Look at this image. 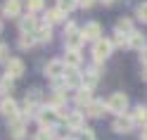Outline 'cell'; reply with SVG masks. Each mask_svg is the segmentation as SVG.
Segmentation results:
<instances>
[{
    "mask_svg": "<svg viewBox=\"0 0 147 140\" xmlns=\"http://www.w3.org/2000/svg\"><path fill=\"white\" fill-rule=\"evenodd\" d=\"M126 107H128V97L123 95V93H114V95L107 100V109H109V112H116L119 116H121V112H123Z\"/></svg>",
    "mask_w": 147,
    "mask_h": 140,
    "instance_id": "cell-1",
    "label": "cell"
},
{
    "mask_svg": "<svg viewBox=\"0 0 147 140\" xmlns=\"http://www.w3.org/2000/svg\"><path fill=\"white\" fill-rule=\"evenodd\" d=\"M64 71H67V64H64L62 60H52V62H48V67H45V76L57 81V78L64 76Z\"/></svg>",
    "mask_w": 147,
    "mask_h": 140,
    "instance_id": "cell-2",
    "label": "cell"
},
{
    "mask_svg": "<svg viewBox=\"0 0 147 140\" xmlns=\"http://www.w3.org/2000/svg\"><path fill=\"white\" fill-rule=\"evenodd\" d=\"M112 41H105V38H100L95 45H93V55H95V60L97 62H105L107 57H109V52H112Z\"/></svg>",
    "mask_w": 147,
    "mask_h": 140,
    "instance_id": "cell-3",
    "label": "cell"
},
{
    "mask_svg": "<svg viewBox=\"0 0 147 140\" xmlns=\"http://www.w3.org/2000/svg\"><path fill=\"white\" fill-rule=\"evenodd\" d=\"M133 124H135V121H133V116H116L114 119V124H112V128L116 131V133H128V131H131L133 128Z\"/></svg>",
    "mask_w": 147,
    "mask_h": 140,
    "instance_id": "cell-4",
    "label": "cell"
},
{
    "mask_svg": "<svg viewBox=\"0 0 147 140\" xmlns=\"http://www.w3.org/2000/svg\"><path fill=\"white\" fill-rule=\"evenodd\" d=\"M38 119H40L43 128H48V126H52L59 116H57V112H55V107H43V109H40V114H38Z\"/></svg>",
    "mask_w": 147,
    "mask_h": 140,
    "instance_id": "cell-5",
    "label": "cell"
},
{
    "mask_svg": "<svg viewBox=\"0 0 147 140\" xmlns=\"http://www.w3.org/2000/svg\"><path fill=\"white\" fill-rule=\"evenodd\" d=\"M83 33L81 31H71V33H67V38H64V43H67V48L69 50H78L81 45H83Z\"/></svg>",
    "mask_w": 147,
    "mask_h": 140,
    "instance_id": "cell-6",
    "label": "cell"
},
{
    "mask_svg": "<svg viewBox=\"0 0 147 140\" xmlns=\"http://www.w3.org/2000/svg\"><path fill=\"white\" fill-rule=\"evenodd\" d=\"M24 74V62L22 60H7V76H12V78H19Z\"/></svg>",
    "mask_w": 147,
    "mask_h": 140,
    "instance_id": "cell-7",
    "label": "cell"
},
{
    "mask_svg": "<svg viewBox=\"0 0 147 140\" xmlns=\"http://www.w3.org/2000/svg\"><path fill=\"white\" fill-rule=\"evenodd\" d=\"M10 133H12V138L14 140H22L24 135H26V128H24V119H12V124H10Z\"/></svg>",
    "mask_w": 147,
    "mask_h": 140,
    "instance_id": "cell-8",
    "label": "cell"
},
{
    "mask_svg": "<svg viewBox=\"0 0 147 140\" xmlns=\"http://www.w3.org/2000/svg\"><path fill=\"white\" fill-rule=\"evenodd\" d=\"M128 48H133V50H145L147 45H145V36L140 33V31H133L131 36H128Z\"/></svg>",
    "mask_w": 147,
    "mask_h": 140,
    "instance_id": "cell-9",
    "label": "cell"
},
{
    "mask_svg": "<svg viewBox=\"0 0 147 140\" xmlns=\"http://www.w3.org/2000/svg\"><path fill=\"white\" fill-rule=\"evenodd\" d=\"M83 38L86 41H100V24L97 22H90V24H86V29H83Z\"/></svg>",
    "mask_w": 147,
    "mask_h": 140,
    "instance_id": "cell-10",
    "label": "cell"
},
{
    "mask_svg": "<svg viewBox=\"0 0 147 140\" xmlns=\"http://www.w3.org/2000/svg\"><path fill=\"white\" fill-rule=\"evenodd\" d=\"M0 112H3L5 116H10V119H17V102L12 97H5L3 105H0Z\"/></svg>",
    "mask_w": 147,
    "mask_h": 140,
    "instance_id": "cell-11",
    "label": "cell"
},
{
    "mask_svg": "<svg viewBox=\"0 0 147 140\" xmlns=\"http://www.w3.org/2000/svg\"><path fill=\"white\" fill-rule=\"evenodd\" d=\"M64 81H67V86H78V83H83V76L78 74V69L67 67V71H64Z\"/></svg>",
    "mask_w": 147,
    "mask_h": 140,
    "instance_id": "cell-12",
    "label": "cell"
},
{
    "mask_svg": "<svg viewBox=\"0 0 147 140\" xmlns=\"http://www.w3.org/2000/svg\"><path fill=\"white\" fill-rule=\"evenodd\" d=\"M67 126L71 131H81L83 128V114H81V112H71V114L67 116Z\"/></svg>",
    "mask_w": 147,
    "mask_h": 140,
    "instance_id": "cell-13",
    "label": "cell"
},
{
    "mask_svg": "<svg viewBox=\"0 0 147 140\" xmlns=\"http://www.w3.org/2000/svg\"><path fill=\"white\" fill-rule=\"evenodd\" d=\"M19 29H22V33H36V19H33V14H31V12L26 14V17H22Z\"/></svg>",
    "mask_w": 147,
    "mask_h": 140,
    "instance_id": "cell-14",
    "label": "cell"
},
{
    "mask_svg": "<svg viewBox=\"0 0 147 140\" xmlns=\"http://www.w3.org/2000/svg\"><path fill=\"white\" fill-rule=\"evenodd\" d=\"M76 102H78L81 107H88L90 102H93V90H90V88H81L76 93Z\"/></svg>",
    "mask_w": 147,
    "mask_h": 140,
    "instance_id": "cell-15",
    "label": "cell"
},
{
    "mask_svg": "<svg viewBox=\"0 0 147 140\" xmlns=\"http://www.w3.org/2000/svg\"><path fill=\"white\" fill-rule=\"evenodd\" d=\"M64 64H67V67H71V69H78V64H81V55H78V50H67Z\"/></svg>",
    "mask_w": 147,
    "mask_h": 140,
    "instance_id": "cell-16",
    "label": "cell"
},
{
    "mask_svg": "<svg viewBox=\"0 0 147 140\" xmlns=\"http://www.w3.org/2000/svg\"><path fill=\"white\" fill-rule=\"evenodd\" d=\"M19 0H7V3H5V7H3V14L5 17H17V14H19Z\"/></svg>",
    "mask_w": 147,
    "mask_h": 140,
    "instance_id": "cell-17",
    "label": "cell"
},
{
    "mask_svg": "<svg viewBox=\"0 0 147 140\" xmlns=\"http://www.w3.org/2000/svg\"><path fill=\"white\" fill-rule=\"evenodd\" d=\"M105 109H107L105 102H95V100H93V102H90V105L86 107V114H88V116H100Z\"/></svg>",
    "mask_w": 147,
    "mask_h": 140,
    "instance_id": "cell-18",
    "label": "cell"
},
{
    "mask_svg": "<svg viewBox=\"0 0 147 140\" xmlns=\"http://www.w3.org/2000/svg\"><path fill=\"white\" fill-rule=\"evenodd\" d=\"M33 36H36V41H50V38H52V29H50V24H45V26H38Z\"/></svg>",
    "mask_w": 147,
    "mask_h": 140,
    "instance_id": "cell-19",
    "label": "cell"
},
{
    "mask_svg": "<svg viewBox=\"0 0 147 140\" xmlns=\"http://www.w3.org/2000/svg\"><path fill=\"white\" fill-rule=\"evenodd\" d=\"M45 19H48V24H57V22H62V19H64V12L59 10V7H55V10H48Z\"/></svg>",
    "mask_w": 147,
    "mask_h": 140,
    "instance_id": "cell-20",
    "label": "cell"
},
{
    "mask_svg": "<svg viewBox=\"0 0 147 140\" xmlns=\"http://www.w3.org/2000/svg\"><path fill=\"white\" fill-rule=\"evenodd\" d=\"M133 121H135V124H147V107H135V112H133Z\"/></svg>",
    "mask_w": 147,
    "mask_h": 140,
    "instance_id": "cell-21",
    "label": "cell"
},
{
    "mask_svg": "<svg viewBox=\"0 0 147 140\" xmlns=\"http://www.w3.org/2000/svg\"><path fill=\"white\" fill-rule=\"evenodd\" d=\"M95 83H97V71H95V69L86 71V74H83V88H93Z\"/></svg>",
    "mask_w": 147,
    "mask_h": 140,
    "instance_id": "cell-22",
    "label": "cell"
},
{
    "mask_svg": "<svg viewBox=\"0 0 147 140\" xmlns=\"http://www.w3.org/2000/svg\"><path fill=\"white\" fill-rule=\"evenodd\" d=\"M116 31L131 36V33H133V24H131V19H126V17H123V19H119V22H116Z\"/></svg>",
    "mask_w": 147,
    "mask_h": 140,
    "instance_id": "cell-23",
    "label": "cell"
},
{
    "mask_svg": "<svg viewBox=\"0 0 147 140\" xmlns=\"http://www.w3.org/2000/svg\"><path fill=\"white\" fill-rule=\"evenodd\" d=\"M33 43H36V36L33 33H22L19 36V48H33Z\"/></svg>",
    "mask_w": 147,
    "mask_h": 140,
    "instance_id": "cell-24",
    "label": "cell"
},
{
    "mask_svg": "<svg viewBox=\"0 0 147 140\" xmlns=\"http://www.w3.org/2000/svg\"><path fill=\"white\" fill-rule=\"evenodd\" d=\"M76 5H78V0H57V7H59L64 14H67V12H71Z\"/></svg>",
    "mask_w": 147,
    "mask_h": 140,
    "instance_id": "cell-25",
    "label": "cell"
},
{
    "mask_svg": "<svg viewBox=\"0 0 147 140\" xmlns=\"http://www.w3.org/2000/svg\"><path fill=\"white\" fill-rule=\"evenodd\" d=\"M112 45H119V48L128 45V36H123L121 31H116V33H114V38H112Z\"/></svg>",
    "mask_w": 147,
    "mask_h": 140,
    "instance_id": "cell-26",
    "label": "cell"
},
{
    "mask_svg": "<svg viewBox=\"0 0 147 140\" xmlns=\"http://www.w3.org/2000/svg\"><path fill=\"white\" fill-rule=\"evenodd\" d=\"M36 140H55V133H52V128H43L38 135H36Z\"/></svg>",
    "mask_w": 147,
    "mask_h": 140,
    "instance_id": "cell-27",
    "label": "cell"
},
{
    "mask_svg": "<svg viewBox=\"0 0 147 140\" xmlns=\"http://www.w3.org/2000/svg\"><path fill=\"white\" fill-rule=\"evenodd\" d=\"M43 7V0H26V10L29 12H36V10H40Z\"/></svg>",
    "mask_w": 147,
    "mask_h": 140,
    "instance_id": "cell-28",
    "label": "cell"
},
{
    "mask_svg": "<svg viewBox=\"0 0 147 140\" xmlns=\"http://www.w3.org/2000/svg\"><path fill=\"white\" fill-rule=\"evenodd\" d=\"M78 140H95V135H93L90 128H81L78 131Z\"/></svg>",
    "mask_w": 147,
    "mask_h": 140,
    "instance_id": "cell-29",
    "label": "cell"
},
{
    "mask_svg": "<svg viewBox=\"0 0 147 140\" xmlns=\"http://www.w3.org/2000/svg\"><path fill=\"white\" fill-rule=\"evenodd\" d=\"M138 19H142L145 24H147V3H142V5H138Z\"/></svg>",
    "mask_w": 147,
    "mask_h": 140,
    "instance_id": "cell-30",
    "label": "cell"
},
{
    "mask_svg": "<svg viewBox=\"0 0 147 140\" xmlns=\"http://www.w3.org/2000/svg\"><path fill=\"white\" fill-rule=\"evenodd\" d=\"M12 83H14V78H12V76H5L3 81H0V88L7 90V88H12Z\"/></svg>",
    "mask_w": 147,
    "mask_h": 140,
    "instance_id": "cell-31",
    "label": "cell"
},
{
    "mask_svg": "<svg viewBox=\"0 0 147 140\" xmlns=\"http://www.w3.org/2000/svg\"><path fill=\"white\" fill-rule=\"evenodd\" d=\"M7 52H10V48H7V45H0V62L7 60Z\"/></svg>",
    "mask_w": 147,
    "mask_h": 140,
    "instance_id": "cell-32",
    "label": "cell"
},
{
    "mask_svg": "<svg viewBox=\"0 0 147 140\" xmlns=\"http://www.w3.org/2000/svg\"><path fill=\"white\" fill-rule=\"evenodd\" d=\"M78 5H81V7H86V10H88V7H93V5H95V0H78Z\"/></svg>",
    "mask_w": 147,
    "mask_h": 140,
    "instance_id": "cell-33",
    "label": "cell"
},
{
    "mask_svg": "<svg viewBox=\"0 0 147 140\" xmlns=\"http://www.w3.org/2000/svg\"><path fill=\"white\" fill-rule=\"evenodd\" d=\"M140 60H142V64H147V48L140 52Z\"/></svg>",
    "mask_w": 147,
    "mask_h": 140,
    "instance_id": "cell-34",
    "label": "cell"
},
{
    "mask_svg": "<svg viewBox=\"0 0 147 140\" xmlns=\"http://www.w3.org/2000/svg\"><path fill=\"white\" fill-rule=\"evenodd\" d=\"M142 78L147 81V64H142Z\"/></svg>",
    "mask_w": 147,
    "mask_h": 140,
    "instance_id": "cell-35",
    "label": "cell"
},
{
    "mask_svg": "<svg viewBox=\"0 0 147 140\" xmlns=\"http://www.w3.org/2000/svg\"><path fill=\"white\" fill-rule=\"evenodd\" d=\"M142 140H147V126L142 128Z\"/></svg>",
    "mask_w": 147,
    "mask_h": 140,
    "instance_id": "cell-36",
    "label": "cell"
},
{
    "mask_svg": "<svg viewBox=\"0 0 147 140\" xmlns=\"http://www.w3.org/2000/svg\"><path fill=\"white\" fill-rule=\"evenodd\" d=\"M102 3H105V5H114L116 0H102Z\"/></svg>",
    "mask_w": 147,
    "mask_h": 140,
    "instance_id": "cell-37",
    "label": "cell"
},
{
    "mask_svg": "<svg viewBox=\"0 0 147 140\" xmlns=\"http://www.w3.org/2000/svg\"><path fill=\"white\" fill-rule=\"evenodd\" d=\"M0 31H3V22H0Z\"/></svg>",
    "mask_w": 147,
    "mask_h": 140,
    "instance_id": "cell-38",
    "label": "cell"
}]
</instances>
